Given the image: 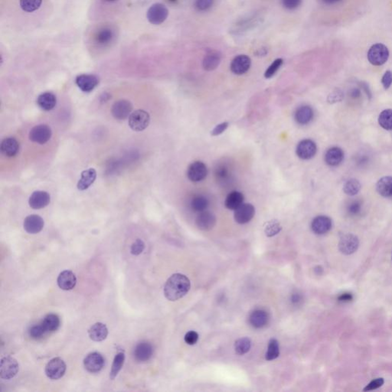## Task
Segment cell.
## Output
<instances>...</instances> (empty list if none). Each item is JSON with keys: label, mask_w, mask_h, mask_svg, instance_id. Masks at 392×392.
Returning a JSON list of instances; mask_svg holds the SVG:
<instances>
[{"label": "cell", "mask_w": 392, "mask_h": 392, "mask_svg": "<svg viewBox=\"0 0 392 392\" xmlns=\"http://www.w3.org/2000/svg\"><path fill=\"white\" fill-rule=\"evenodd\" d=\"M190 287V281L185 275L175 273L166 283L164 295L169 301H178L187 294Z\"/></svg>", "instance_id": "6da1fadb"}, {"label": "cell", "mask_w": 392, "mask_h": 392, "mask_svg": "<svg viewBox=\"0 0 392 392\" xmlns=\"http://www.w3.org/2000/svg\"><path fill=\"white\" fill-rule=\"evenodd\" d=\"M389 58V51L385 45L377 43L368 50V61L375 66H381Z\"/></svg>", "instance_id": "7a4b0ae2"}, {"label": "cell", "mask_w": 392, "mask_h": 392, "mask_svg": "<svg viewBox=\"0 0 392 392\" xmlns=\"http://www.w3.org/2000/svg\"><path fill=\"white\" fill-rule=\"evenodd\" d=\"M151 123V117L148 112L137 110L133 112L129 117V126L134 131L140 132L148 127Z\"/></svg>", "instance_id": "3957f363"}, {"label": "cell", "mask_w": 392, "mask_h": 392, "mask_svg": "<svg viewBox=\"0 0 392 392\" xmlns=\"http://www.w3.org/2000/svg\"><path fill=\"white\" fill-rule=\"evenodd\" d=\"M169 15V10L163 4H153L147 11V19L152 25H160Z\"/></svg>", "instance_id": "277c9868"}, {"label": "cell", "mask_w": 392, "mask_h": 392, "mask_svg": "<svg viewBox=\"0 0 392 392\" xmlns=\"http://www.w3.org/2000/svg\"><path fill=\"white\" fill-rule=\"evenodd\" d=\"M65 372H66V364L60 358L51 359L46 365L45 374L50 379H59L64 376Z\"/></svg>", "instance_id": "5b68a950"}, {"label": "cell", "mask_w": 392, "mask_h": 392, "mask_svg": "<svg viewBox=\"0 0 392 392\" xmlns=\"http://www.w3.org/2000/svg\"><path fill=\"white\" fill-rule=\"evenodd\" d=\"M18 369L19 365L14 358L10 356L3 358L0 365V377L2 379H11L16 376Z\"/></svg>", "instance_id": "8992f818"}, {"label": "cell", "mask_w": 392, "mask_h": 392, "mask_svg": "<svg viewBox=\"0 0 392 392\" xmlns=\"http://www.w3.org/2000/svg\"><path fill=\"white\" fill-rule=\"evenodd\" d=\"M51 130L48 125L39 124L37 125L33 128L30 130V140L34 143H39V144H45L51 139Z\"/></svg>", "instance_id": "52a82bcc"}, {"label": "cell", "mask_w": 392, "mask_h": 392, "mask_svg": "<svg viewBox=\"0 0 392 392\" xmlns=\"http://www.w3.org/2000/svg\"><path fill=\"white\" fill-rule=\"evenodd\" d=\"M207 175V166L202 162H194L188 168V178L193 182H198V181H202V180L206 178Z\"/></svg>", "instance_id": "ba28073f"}, {"label": "cell", "mask_w": 392, "mask_h": 392, "mask_svg": "<svg viewBox=\"0 0 392 392\" xmlns=\"http://www.w3.org/2000/svg\"><path fill=\"white\" fill-rule=\"evenodd\" d=\"M133 110V105L127 100H120L114 103L112 106V115L115 119L119 121L127 119L131 114Z\"/></svg>", "instance_id": "9c48e42d"}, {"label": "cell", "mask_w": 392, "mask_h": 392, "mask_svg": "<svg viewBox=\"0 0 392 392\" xmlns=\"http://www.w3.org/2000/svg\"><path fill=\"white\" fill-rule=\"evenodd\" d=\"M105 359L98 352L88 354L84 360V365L87 370L91 373H97L102 370L105 366Z\"/></svg>", "instance_id": "30bf717a"}, {"label": "cell", "mask_w": 392, "mask_h": 392, "mask_svg": "<svg viewBox=\"0 0 392 392\" xmlns=\"http://www.w3.org/2000/svg\"><path fill=\"white\" fill-rule=\"evenodd\" d=\"M235 220L237 223L244 225L251 222L255 214V208L249 203L242 204L240 207L235 210Z\"/></svg>", "instance_id": "8fae6325"}, {"label": "cell", "mask_w": 392, "mask_h": 392, "mask_svg": "<svg viewBox=\"0 0 392 392\" xmlns=\"http://www.w3.org/2000/svg\"><path fill=\"white\" fill-rule=\"evenodd\" d=\"M359 240L358 237L352 234H348L342 237L339 243V250L346 255L355 253L359 248Z\"/></svg>", "instance_id": "7c38bea8"}, {"label": "cell", "mask_w": 392, "mask_h": 392, "mask_svg": "<svg viewBox=\"0 0 392 392\" xmlns=\"http://www.w3.org/2000/svg\"><path fill=\"white\" fill-rule=\"evenodd\" d=\"M316 143L311 139H304L299 143L297 147V155L302 160H310L317 153Z\"/></svg>", "instance_id": "4fadbf2b"}, {"label": "cell", "mask_w": 392, "mask_h": 392, "mask_svg": "<svg viewBox=\"0 0 392 392\" xmlns=\"http://www.w3.org/2000/svg\"><path fill=\"white\" fill-rule=\"evenodd\" d=\"M251 65V60L247 55H238L231 61V71L237 75H241L250 69Z\"/></svg>", "instance_id": "5bb4252c"}, {"label": "cell", "mask_w": 392, "mask_h": 392, "mask_svg": "<svg viewBox=\"0 0 392 392\" xmlns=\"http://www.w3.org/2000/svg\"><path fill=\"white\" fill-rule=\"evenodd\" d=\"M45 222L42 217L38 214H31L26 217L23 223V227L26 232L35 235L40 232L44 227Z\"/></svg>", "instance_id": "9a60e30c"}, {"label": "cell", "mask_w": 392, "mask_h": 392, "mask_svg": "<svg viewBox=\"0 0 392 392\" xmlns=\"http://www.w3.org/2000/svg\"><path fill=\"white\" fill-rule=\"evenodd\" d=\"M50 202V195L45 191H35L29 200L30 207L33 209H44L49 205Z\"/></svg>", "instance_id": "2e32d148"}, {"label": "cell", "mask_w": 392, "mask_h": 392, "mask_svg": "<svg viewBox=\"0 0 392 392\" xmlns=\"http://www.w3.org/2000/svg\"><path fill=\"white\" fill-rule=\"evenodd\" d=\"M196 224L198 228L202 231H209L212 229L216 224V217L210 211H204L200 212L196 218Z\"/></svg>", "instance_id": "e0dca14e"}, {"label": "cell", "mask_w": 392, "mask_h": 392, "mask_svg": "<svg viewBox=\"0 0 392 392\" xmlns=\"http://www.w3.org/2000/svg\"><path fill=\"white\" fill-rule=\"evenodd\" d=\"M77 86L84 92H90L99 84V79L94 75H81L75 79Z\"/></svg>", "instance_id": "ac0fdd59"}, {"label": "cell", "mask_w": 392, "mask_h": 392, "mask_svg": "<svg viewBox=\"0 0 392 392\" xmlns=\"http://www.w3.org/2000/svg\"><path fill=\"white\" fill-rule=\"evenodd\" d=\"M332 222L331 218L324 215L317 216L311 224V228L317 235H324L332 228Z\"/></svg>", "instance_id": "d6986e66"}, {"label": "cell", "mask_w": 392, "mask_h": 392, "mask_svg": "<svg viewBox=\"0 0 392 392\" xmlns=\"http://www.w3.org/2000/svg\"><path fill=\"white\" fill-rule=\"evenodd\" d=\"M153 355V348L148 342L142 341L138 343L134 349V357L138 362H147Z\"/></svg>", "instance_id": "ffe728a7"}, {"label": "cell", "mask_w": 392, "mask_h": 392, "mask_svg": "<svg viewBox=\"0 0 392 392\" xmlns=\"http://www.w3.org/2000/svg\"><path fill=\"white\" fill-rule=\"evenodd\" d=\"M58 285L61 290H71L77 284L75 275L71 271H64L58 277Z\"/></svg>", "instance_id": "44dd1931"}, {"label": "cell", "mask_w": 392, "mask_h": 392, "mask_svg": "<svg viewBox=\"0 0 392 392\" xmlns=\"http://www.w3.org/2000/svg\"><path fill=\"white\" fill-rule=\"evenodd\" d=\"M0 151L4 156L13 157L16 156L19 151V143L15 138L7 137L1 143Z\"/></svg>", "instance_id": "7402d4cb"}, {"label": "cell", "mask_w": 392, "mask_h": 392, "mask_svg": "<svg viewBox=\"0 0 392 392\" xmlns=\"http://www.w3.org/2000/svg\"><path fill=\"white\" fill-rule=\"evenodd\" d=\"M97 178V172L93 168L83 171L81 174V179L77 182V189L80 191H85L90 187Z\"/></svg>", "instance_id": "603a6c76"}, {"label": "cell", "mask_w": 392, "mask_h": 392, "mask_svg": "<svg viewBox=\"0 0 392 392\" xmlns=\"http://www.w3.org/2000/svg\"><path fill=\"white\" fill-rule=\"evenodd\" d=\"M88 335L90 339L94 342L104 341L108 335V330L106 325L102 323H97L89 329Z\"/></svg>", "instance_id": "cb8c5ba5"}, {"label": "cell", "mask_w": 392, "mask_h": 392, "mask_svg": "<svg viewBox=\"0 0 392 392\" xmlns=\"http://www.w3.org/2000/svg\"><path fill=\"white\" fill-rule=\"evenodd\" d=\"M269 315L263 310H256L251 313L249 317V323L255 328H263L268 324Z\"/></svg>", "instance_id": "d4e9b609"}, {"label": "cell", "mask_w": 392, "mask_h": 392, "mask_svg": "<svg viewBox=\"0 0 392 392\" xmlns=\"http://www.w3.org/2000/svg\"><path fill=\"white\" fill-rule=\"evenodd\" d=\"M221 62V55L217 51H210L206 54L202 61L204 69L211 72L216 69Z\"/></svg>", "instance_id": "484cf974"}, {"label": "cell", "mask_w": 392, "mask_h": 392, "mask_svg": "<svg viewBox=\"0 0 392 392\" xmlns=\"http://www.w3.org/2000/svg\"><path fill=\"white\" fill-rule=\"evenodd\" d=\"M37 104L40 108L46 111H49L55 108L57 104V99L55 94L51 92H45L39 96L37 99Z\"/></svg>", "instance_id": "4316f807"}, {"label": "cell", "mask_w": 392, "mask_h": 392, "mask_svg": "<svg viewBox=\"0 0 392 392\" xmlns=\"http://www.w3.org/2000/svg\"><path fill=\"white\" fill-rule=\"evenodd\" d=\"M344 152L339 147H332L330 149L325 155V161L326 164L331 166H336L343 162Z\"/></svg>", "instance_id": "83f0119b"}, {"label": "cell", "mask_w": 392, "mask_h": 392, "mask_svg": "<svg viewBox=\"0 0 392 392\" xmlns=\"http://www.w3.org/2000/svg\"><path fill=\"white\" fill-rule=\"evenodd\" d=\"M214 176L217 181L222 183H226L228 180H231V166L226 162L218 163L214 168Z\"/></svg>", "instance_id": "f1b7e54d"}, {"label": "cell", "mask_w": 392, "mask_h": 392, "mask_svg": "<svg viewBox=\"0 0 392 392\" xmlns=\"http://www.w3.org/2000/svg\"><path fill=\"white\" fill-rule=\"evenodd\" d=\"M314 114V110L310 106H302L296 111L295 120L299 124L306 125L313 120Z\"/></svg>", "instance_id": "f546056e"}, {"label": "cell", "mask_w": 392, "mask_h": 392, "mask_svg": "<svg viewBox=\"0 0 392 392\" xmlns=\"http://www.w3.org/2000/svg\"><path fill=\"white\" fill-rule=\"evenodd\" d=\"M244 195L238 191H233L227 195L225 202V205L230 210H236L244 202Z\"/></svg>", "instance_id": "4dcf8cb0"}, {"label": "cell", "mask_w": 392, "mask_h": 392, "mask_svg": "<svg viewBox=\"0 0 392 392\" xmlns=\"http://www.w3.org/2000/svg\"><path fill=\"white\" fill-rule=\"evenodd\" d=\"M377 193L385 198H392V177L385 176L380 179L376 185Z\"/></svg>", "instance_id": "1f68e13d"}, {"label": "cell", "mask_w": 392, "mask_h": 392, "mask_svg": "<svg viewBox=\"0 0 392 392\" xmlns=\"http://www.w3.org/2000/svg\"><path fill=\"white\" fill-rule=\"evenodd\" d=\"M47 332H55L60 327V319L56 314H48L41 322Z\"/></svg>", "instance_id": "d6a6232c"}, {"label": "cell", "mask_w": 392, "mask_h": 392, "mask_svg": "<svg viewBox=\"0 0 392 392\" xmlns=\"http://www.w3.org/2000/svg\"><path fill=\"white\" fill-rule=\"evenodd\" d=\"M114 37V31L110 28H103L96 35V43L99 45H106L111 43Z\"/></svg>", "instance_id": "836d02e7"}, {"label": "cell", "mask_w": 392, "mask_h": 392, "mask_svg": "<svg viewBox=\"0 0 392 392\" xmlns=\"http://www.w3.org/2000/svg\"><path fill=\"white\" fill-rule=\"evenodd\" d=\"M209 200L204 196H196L191 202V208L196 212L205 211L209 206Z\"/></svg>", "instance_id": "e575fe53"}, {"label": "cell", "mask_w": 392, "mask_h": 392, "mask_svg": "<svg viewBox=\"0 0 392 392\" xmlns=\"http://www.w3.org/2000/svg\"><path fill=\"white\" fill-rule=\"evenodd\" d=\"M124 360L125 356L123 352H119L116 355L114 362H113V365H112L111 371H110V379L114 380L117 377L120 371L121 370V368L123 367Z\"/></svg>", "instance_id": "d590c367"}, {"label": "cell", "mask_w": 392, "mask_h": 392, "mask_svg": "<svg viewBox=\"0 0 392 392\" xmlns=\"http://www.w3.org/2000/svg\"><path fill=\"white\" fill-rule=\"evenodd\" d=\"M362 185L356 179H351L345 183L343 186V191L348 196H353L359 193L361 190Z\"/></svg>", "instance_id": "8d00e7d4"}, {"label": "cell", "mask_w": 392, "mask_h": 392, "mask_svg": "<svg viewBox=\"0 0 392 392\" xmlns=\"http://www.w3.org/2000/svg\"><path fill=\"white\" fill-rule=\"evenodd\" d=\"M280 356V347L277 339H271L268 344V352L266 353V359L272 361Z\"/></svg>", "instance_id": "74e56055"}, {"label": "cell", "mask_w": 392, "mask_h": 392, "mask_svg": "<svg viewBox=\"0 0 392 392\" xmlns=\"http://www.w3.org/2000/svg\"><path fill=\"white\" fill-rule=\"evenodd\" d=\"M251 347V339L248 338H241L235 342V349L237 354L243 356L244 354L249 352Z\"/></svg>", "instance_id": "f35d334b"}, {"label": "cell", "mask_w": 392, "mask_h": 392, "mask_svg": "<svg viewBox=\"0 0 392 392\" xmlns=\"http://www.w3.org/2000/svg\"><path fill=\"white\" fill-rule=\"evenodd\" d=\"M378 123L385 130H392V110H383L378 117Z\"/></svg>", "instance_id": "ab89813d"}, {"label": "cell", "mask_w": 392, "mask_h": 392, "mask_svg": "<svg viewBox=\"0 0 392 392\" xmlns=\"http://www.w3.org/2000/svg\"><path fill=\"white\" fill-rule=\"evenodd\" d=\"M43 0H20V6L23 11L32 13L39 9Z\"/></svg>", "instance_id": "60d3db41"}, {"label": "cell", "mask_w": 392, "mask_h": 392, "mask_svg": "<svg viewBox=\"0 0 392 392\" xmlns=\"http://www.w3.org/2000/svg\"><path fill=\"white\" fill-rule=\"evenodd\" d=\"M281 230H282V227H281L280 222H277V220H272L267 224L264 231H265L267 236L273 237L281 232Z\"/></svg>", "instance_id": "b9f144b4"}, {"label": "cell", "mask_w": 392, "mask_h": 392, "mask_svg": "<svg viewBox=\"0 0 392 392\" xmlns=\"http://www.w3.org/2000/svg\"><path fill=\"white\" fill-rule=\"evenodd\" d=\"M46 333H48V332H46L43 324L41 323L39 324L34 325L29 330V335L31 339H42Z\"/></svg>", "instance_id": "7bdbcfd3"}, {"label": "cell", "mask_w": 392, "mask_h": 392, "mask_svg": "<svg viewBox=\"0 0 392 392\" xmlns=\"http://www.w3.org/2000/svg\"><path fill=\"white\" fill-rule=\"evenodd\" d=\"M282 64L283 59H276V60L270 65L269 68L266 70L265 73H264V77H265L266 78H271L273 76H274L275 74L277 73V71L280 69Z\"/></svg>", "instance_id": "ee69618b"}, {"label": "cell", "mask_w": 392, "mask_h": 392, "mask_svg": "<svg viewBox=\"0 0 392 392\" xmlns=\"http://www.w3.org/2000/svg\"><path fill=\"white\" fill-rule=\"evenodd\" d=\"M145 248V244L143 241L140 239H137L136 241L134 242V244L131 246L130 248V252L134 255H139L143 252V250Z\"/></svg>", "instance_id": "f6af8a7d"}, {"label": "cell", "mask_w": 392, "mask_h": 392, "mask_svg": "<svg viewBox=\"0 0 392 392\" xmlns=\"http://www.w3.org/2000/svg\"><path fill=\"white\" fill-rule=\"evenodd\" d=\"M214 0H196V7L198 11H206L212 6Z\"/></svg>", "instance_id": "bcb514c9"}, {"label": "cell", "mask_w": 392, "mask_h": 392, "mask_svg": "<svg viewBox=\"0 0 392 392\" xmlns=\"http://www.w3.org/2000/svg\"><path fill=\"white\" fill-rule=\"evenodd\" d=\"M362 209V203L360 201H354L348 206V211L351 215H357L360 213Z\"/></svg>", "instance_id": "7dc6e473"}, {"label": "cell", "mask_w": 392, "mask_h": 392, "mask_svg": "<svg viewBox=\"0 0 392 392\" xmlns=\"http://www.w3.org/2000/svg\"><path fill=\"white\" fill-rule=\"evenodd\" d=\"M384 383H385V381H384L382 377L376 378V379L372 380L370 383L368 384V385L365 387V389H364V391L367 392V391L376 390V389H378L380 387L382 386Z\"/></svg>", "instance_id": "c3c4849f"}, {"label": "cell", "mask_w": 392, "mask_h": 392, "mask_svg": "<svg viewBox=\"0 0 392 392\" xmlns=\"http://www.w3.org/2000/svg\"><path fill=\"white\" fill-rule=\"evenodd\" d=\"M343 98V92L340 90H335L332 91V93L328 96L327 101H328V102L330 103V104H334V103L341 101Z\"/></svg>", "instance_id": "681fc988"}, {"label": "cell", "mask_w": 392, "mask_h": 392, "mask_svg": "<svg viewBox=\"0 0 392 392\" xmlns=\"http://www.w3.org/2000/svg\"><path fill=\"white\" fill-rule=\"evenodd\" d=\"M198 340V334L195 331H189L185 334V341L188 345L193 346L196 344Z\"/></svg>", "instance_id": "f907efd6"}, {"label": "cell", "mask_w": 392, "mask_h": 392, "mask_svg": "<svg viewBox=\"0 0 392 392\" xmlns=\"http://www.w3.org/2000/svg\"><path fill=\"white\" fill-rule=\"evenodd\" d=\"M302 0H282L283 6L286 9L293 10L301 6Z\"/></svg>", "instance_id": "816d5d0a"}, {"label": "cell", "mask_w": 392, "mask_h": 392, "mask_svg": "<svg viewBox=\"0 0 392 392\" xmlns=\"http://www.w3.org/2000/svg\"><path fill=\"white\" fill-rule=\"evenodd\" d=\"M228 125L229 124H228L227 122H224V123L217 125L216 127H214V128L211 130V136H216L223 134V133L227 130V127H228Z\"/></svg>", "instance_id": "f5cc1de1"}, {"label": "cell", "mask_w": 392, "mask_h": 392, "mask_svg": "<svg viewBox=\"0 0 392 392\" xmlns=\"http://www.w3.org/2000/svg\"><path fill=\"white\" fill-rule=\"evenodd\" d=\"M381 83L383 85L385 89H389L392 84V72L391 71H387L384 75L382 79H381Z\"/></svg>", "instance_id": "db71d44e"}, {"label": "cell", "mask_w": 392, "mask_h": 392, "mask_svg": "<svg viewBox=\"0 0 392 392\" xmlns=\"http://www.w3.org/2000/svg\"><path fill=\"white\" fill-rule=\"evenodd\" d=\"M339 302H351V301L353 300V296L351 294V293H343L341 295L339 296Z\"/></svg>", "instance_id": "11a10c76"}, {"label": "cell", "mask_w": 392, "mask_h": 392, "mask_svg": "<svg viewBox=\"0 0 392 392\" xmlns=\"http://www.w3.org/2000/svg\"><path fill=\"white\" fill-rule=\"evenodd\" d=\"M302 296L299 293H293L291 297V302L294 305H299L302 302Z\"/></svg>", "instance_id": "9f6ffc18"}, {"label": "cell", "mask_w": 392, "mask_h": 392, "mask_svg": "<svg viewBox=\"0 0 392 392\" xmlns=\"http://www.w3.org/2000/svg\"><path fill=\"white\" fill-rule=\"evenodd\" d=\"M361 95V91L358 88H353L352 90H350V96L353 97V98H357Z\"/></svg>", "instance_id": "6f0895ef"}, {"label": "cell", "mask_w": 392, "mask_h": 392, "mask_svg": "<svg viewBox=\"0 0 392 392\" xmlns=\"http://www.w3.org/2000/svg\"><path fill=\"white\" fill-rule=\"evenodd\" d=\"M362 88L365 90V91L366 92V94L369 96V97L371 98V96H372V94H371L370 89L368 88V85H367L366 83L362 82L361 84Z\"/></svg>", "instance_id": "680465c9"}, {"label": "cell", "mask_w": 392, "mask_h": 392, "mask_svg": "<svg viewBox=\"0 0 392 392\" xmlns=\"http://www.w3.org/2000/svg\"><path fill=\"white\" fill-rule=\"evenodd\" d=\"M323 1H324L326 3L334 4L339 2V1H341V0H323Z\"/></svg>", "instance_id": "91938a15"}, {"label": "cell", "mask_w": 392, "mask_h": 392, "mask_svg": "<svg viewBox=\"0 0 392 392\" xmlns=\"http://www.w3.org/2000/svg\"><path fill=\"white\" fill-rule=\"evenodd\" d=\"M105 1H106V2H114L115 0H105Z\"/></svg>", "instance_id": "94428289"}]
</instances>
